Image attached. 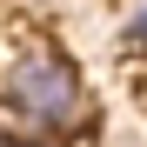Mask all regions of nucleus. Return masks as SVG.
<instances>
[{
	"label": "nucleus",
	"mask_w": 147,
	"mask_h": 147,
	"mask_svg": "<svg viewBox=\"0 0 147 147\" xmlns=\"http://www.w3.org/2000/svg\"><path fill=\"white\" fill-rule=\"evenodd\" d=\"M0 100H7V114H13L27 134H47V140H67V134H80L87 120H94L80 67H74L54 40H27V47L7 60Z\"/></svg>",
	"instance_id": "1"
},
{
	"label": "nucleus",
	"mask_w": 147,
	"mask_h": 147,
	"mask_svg": "<svg viewBox=\"0 0 147 147\" xmlns=\"http://www.w3.org/2000/svg\"><path fill=\"white\" fill-rule=\"evenodd\" d=\"M120 54H147V13H134L120 27Z\"/></svg>",
	"instance_id": "2"
}]
</instances>
